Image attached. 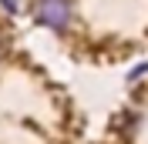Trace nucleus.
<instances>
[{"mask_svg":"<svg viewBox=\"0 0 148 144\" xmlns=\"http://www.w3.org/2000/svg\"><path fill=\"white\" fill-rule=\"evenodd\" d=\"M34 17L40 27H51V30H64L74 17V7L71 0H37L34 7Z\"/></svg>","mask_w":148,"mask_h":144,"instance_id":"obj_1","label":"nucleus"},{"mask_svg":"<svg viewBox=\"0 0 148 144\" xmlns=\"http://www.w3.org/2000/svg\"><path fill=\"white\" fill-rule=\"evenodd\" d=\"M0 60H3V54H0Z\"/></svg>","mask_w":148,"mask_h":144,"instance_id":"obj_2","label":"nucleus"}]
</instances>
